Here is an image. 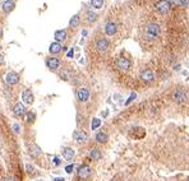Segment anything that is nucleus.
Wrapping results in <instances>:
<instances>
[{
  "label": "nucleus",
  "mask_w": 189,
  "mask_h": 181,
  "mask_svg": "<svg viewBox=\"0 0 189 181\" xmlns=\"http://www.w3.org/2000/svg\"><path fill=\"white\" fill-rule=\"evenodd\" d=\"M160 34V26L156 23H151L146 28V38L147 40H156Z\"/></svg>",
  "instance_id": "obj_1"
},
{
  "label": "nucleus",
  "mask_w": 189,
  "mask_h": 181,
  "mask_svg": "<svg viewBox=\"0 0 189 181\" xmlns=\"http://www.w3.org/2000/svg\"><path fill=\"white\" fill-rule=\"evenodd\" d=\"M91 173H92V170L90 166H87V165H82V166H79V168L77 171V175L79 179H82V180H86V179H88L91 176Z\"/></svg>",
  "instance_id": "obj_2"
},
{
  "label": "nucleus",
  "mask_w": 189,
  "mask_h": 181,
  "mask_svg": "<svg viewBox=\"0 0 189 181\" xmlns=\"http://www.w3.org/2000/svg\"><path fill=\"white\" fill-rule=\"evenodd\" d=\"M156 9L158 13L161 14H166L169 10H170V3L168 2V0H160V2L156 3Z\"/></svg>",
  "instance_id": "obj_3"
},
{
  "label": "nucleus",
  "mask_w": 189,
  "mask_h": 181,
  "mask_svg": "<svg viewBox=\"0 0 189 181\" xmlns=\"http://www.w3.org/2000/svg\"><path fill=\"white\" fill-rule=\"evenodd\" d=\"M77 98L81 102H87L90 100V91L87 88H79L77 91Z\"/></svg>",
  "instance_id": "obj_4"
},
{
  "label": "nucleus",
  "mask_w": 189,
  "mask_h": 181,
  "mask_svg": "<svg viewBox=\"0 0 189 181\" xmlns=\"http://www.w3.org/2000/svg\"><path fill=\"white\" fill-rule=\"evenodd\" d=\"M5 82L8 83L9 85L17 84L19 82V75L17 73H14V71H10V73H8L5 75Z\"/></svg>",
  "instance_id": "obj_5"
},
{
  "label": "nucleus",
  "mask_w": 189,
  "mask_h": 181,
  "mask_svg": "<svg viewBox=\"0 0 189 181\" xmlns=\"http://www.w3.org/2000/svg\"><path fill=\"white\" fill-rule=\"evenodd\" d=\"M73 139L78 143H84L87 139H88V135H87L84 132H82V130H76V132L73 133Z\"/></svg>",
  "instance_id": "obj_6"
},
{
  "label": "nucleus",
  "mask_w": 189,
  "mask_h": 181,
  "mask_svg": "<svg viewBox=\"0 0 189 181\" xmlns=\"http://www.w3.org/2000/svg\"><path fill=\"white\" fill-rule=\"evenodd\" d=\"M109 46H110V42H109L106 38H100V40L96 42V47H97L98 51H101V52L107 51Z\"/></svg>",
  "instance_id": "obj_7"
},
{
  "label": "nucleus",
  "mask_w": 189,
  "mask_h": 181,
  "mask_svg": "<svg viewBox=\"0 0 189 181\" xmlns=\"http://www.w3.org/2000/svg\"><path fill=\"white\" fill-rule=\"evenodd\" d=\"M13 114L16 115V116H23V115H26V107L23 103H16L13 107Z\"/></svg>",
  "instance_id": "obj_8"
},
{
  "label": "nucleus",
  "mask_w": 189,
  "mask_h": 181,
  "mask_svg": "<svg viewBox=\"0 0 189 181\" xmlns=\"http://www.w3.org/2000/svg\"><path fill=\"white\" fill-rule=\"evenodd\" d=\"M154 73H152V70H150V69H144L142 73H141V79L143 82H147V83H150V82H152L154 81Z\"/></svg>",
  "instance_id": "obj_9"
},
{
  "label": "nucleus",
  "mask_w": 189,
  "mask_h": 181,
  "mask_svg": "<svg viewBox=\"0 0 189 181\" xmlns=\"http://www.w3.org/2000/svg\"><path fill=\"white\" fill-rule=\"evenodd\" d=\"M172 98H174V101H175V102H183V101L187 98V96H185V92L183 91V89H176L175 92L172 93Z\"/></svg>",
  "instance_id": "obj_10"
},
{
  "label": "nucleus",
  "mask_w": 189,
  "mask_h": 181,
  "mask_svg": "<svg viewBox=\"0 0 189 181\" xmlns=\"http://www.w3.org/2000/svg\"><path fill=\"white\" fill-rule=\"evenodd\" d=\"M22 100H23V102L27 103V105H32L33 103V95L30 89H26L22 93Z\"/></svg>",
  "instance_id": "obj_11"
},
{
  "label": "nucleus",
  "mask_w": 189,
  "mask_h": 181,
  "mask_svg": "<svg viewBox=\"0 0 189 181\" xmlns=\"http://www.w3.org/2000/svg\"><path fill=\"white\" fill-rule=\"evenodd\" d=\"M116 65H118V68L121 69V70H128L130 68V61L125 57H120V59L116 61Z\"/></svg>",
  "instance_id": "obj_12"
},
{
  "label": "nucleus",
  "mask_w": 189,
  "mask_h": 181,
  "mask_svg": "<svg viewBox=\"0 0 189 181\" xmlns=\"http://www.w3.org/2000/svg\"><path fill=\"white\" fill-rule=\"evenodd\" d=\"M61 154H63L64 160L72 161V160H73V157H74V154H76V152H74V149H72V148H64Z\"/></svg>",
  "instance_id": "obj_13"
},
{
  "label": "nucleus",
  "mask_w": 189,
  "mask_h": 181,
  "mask_svg": "<svg viewBox=\"0 0 189 181\" xmlns=\"http://www.w3.org/2000/svg\"><path fill=\"white\" fill-rule=\"evenodd\" d=\"M46 65L51 69V70H55L60 67V61L56 59V57H50V59L46 60Z\"/></svg>",
  "instance_id": "obj_14"
},
{
  "label": "nucleus",
  "mask_w": 189,
  "mask_h": 181,
  "mask_svg": "<svg viewBox=\"0 0 189 181\" xmlns=\"http://www.w3.org/2000/svg\"><path fill=\"white\" fill-rule=\"evenodd\" d=\"M14 2L13 0H5V2L3 3V5H2V9H3V12L4 13H10L13 9H14Z\"/></svg>",
  "instance_id": "obj_15"
},
{
  "label": "nucleus",
  "mask_w": 189,
  "mask_h": 181,
  "mask_svg": "<svg viewBox=\"0 0 189 181\" xmlns=\"http://www.w3.org/2000/svg\"><path fill=\"white\" fill-rule=\"evenodd\" d=\"M116 31H118V26H116L115 23H113V22H110V23H107V24L105 26V32H106V34H109V36L115 34Z\"/></svg>",
  "instance_id": "obj_16"
},
{
  "label": "nucleus",
  "mask_w": 189,
  "mask_h": 181,
  "mask_svg": "<svg viewBox=\"0 0 189 181\" xmlns=\"http://www.w3.org/2000/svg\"><path fill=\"white\" fill-rule=\"evenodd\" d=\"M54 37L56 40V42H63L67 40V31L65 30H59L54 33Z\"/></svg>",
  "instance_id": "obj_17"
},
{
  "label": "nucleus",
  "mask_w": 189,
  "mask_h": 181,
  "mask_svg": "<svg viewBox=\"0 0 189 181\" xmlns=\"http://www.w3.org/2000/svg\"><path fill=\"white\" fill-rule=\"evenodd\" d=\"M63 50V47H61V45H60V42H53L51 45H50V47H49V51L51 52V54H59L60 51Z\"/></svg>",
  "instance_id": "obj_18"
},
{
  "label": "nucleus",
  "mask_w": 189,
  "mask_h": 181,
  "mask_svg": "<svg viewBox=\"0 0 189 181\" xmlns=\"http://www.w3.org/2000/svg\"><path fill=\"white\" fill-rule=\"evenodd\" d=\"M94 138H96V142L97 143H106L107 142V134L104 133V132H98Z\"/></svg>",
  "instance_id": "obj_19"
},
{
  "label": "nucleus",
  "mask_w": 189,
  "mask_h": 181,
  "mask_svg": "<svg viewBox=\"0 0 189 181\" xmlns=\"http://www.w3.org/2000/svg\"><path fill=\"white\" fill-rule=\"evenodd\" d=\"M90 157L92 158L93 161H97V160H100V158L102 157V154H101V152H100L97 148H93V149H91V152H90Z\"/></svg>",
  "instance_id": "obj_20"
},
{
  "label": "nucleus",
  "mask_w": 189,
  "mask_h": 181,
  "mask_svg": "<svg viewBox=\"0 0 189 181\" xmlns=\"http://www.w3.org/2000/svg\"><path fill=\"white\" fill-rule=\"evenodd\" d=\"M100 126H101V119L93 118V119H92V124H91V129H92V130H97Z\"/></svg>",
  "instance_id": "obj_21"
},
{
  "label": "nucleus",
  "mask_w": 189,
  "mask_h": 181,
  "mask_svg": "<svg viewBox=\"0 0 189 181\" xmlns=\"http://www.w3.org/2000/svg\"><path fill=\"white\" fill-rule=\"evenodd\" d=\"M91 4L94 9H100L104 5V0H91Z\"/></svg>",
  "instance_id": "obj_22"
},
{
  "label": "nucleus",
  "mask_w": 189,
  "mask_h": 181,
  "mask_svg": "<svg viewBox=\"0 0 189 181\" xmlns=\"http://www.w3.org/2000/svg\"><path fill=\"white\" fill-rule=\"evenodd\" d=\"M86 19L88 20L90 23H93V22L97 19V16H96V14H94L93 12H87V17H86Z\"/></svg>",
  "instance_id": "obj_23"
},
{
  "label": "nucleus",
  "mask_w": 189,
  "mask_h": 181,
  "mask_svg": "<svg viewBox=\"0 0 189 181\" xmlns=\"http://www.w3.org/2000/svg\"><path fill=\"white\" fill-rule=\"evenodd\" d=\"M35 119H36V114L35 112H27L26 114V121L27 122H30V124H31V122H33L35 121Z\"/></svg>",
  "instance_id": "obj_24"
},
{
  "label": "nucleus",
  "mask_w": 189,
  "mask_h": 181,
  "mask_svg": "<svg viewBox=\"0 0 189 181\" xmlns=\"http://www.w3.org/2000/svg\"><path fill=\"white\" fill-rule=\"evenodd\" d=\"M79 24V17L78 16H74V17H72V19H70V22H69V26L70 27H77Z\"/></svg>",
  "instance_id": "obj_25"
},
{
  "label": "nucleus",
  "mask_w": 189,
  "mask_h": 181,
  "mask_svg": "<svg viewBox=\"0 0 189 181\" xmlns=\"http://www.w3.org/2000/svg\"><path fill=\"white\" fill-rule=\"evenodd\" d=\"M60 77L64 79V81H68V79H69V73H68L67 70H63L61 73H60Z\"/></svg>",
  "instance_id": "obj_26"
},
{
  "label": "nucleus",
  "mask_w": 189,
  "mask_h": 181,
  "mask_svg": "<svg viewBox=\"0 0 189 181\" xmlns=\"http://www.w3.org/2000/svg\"><path fill=\"white\" fill-rule=\"evenodd\" d=\"M73 170H74V165H68L67 167H65V172L67 173H72Z\"/></svg>",
  "instance_id": "obj_27"
},
{
  "label": "nucleus",
  "mask_w": 189,
  "mask_h": 181,
  "mask_svg": "<svg viewBox=\"0 0 189 181\" xmlns=\"http://www.w3.org/2000/svg\"><path fill=\"white\" fill-rule=\"evenodd\" d=\"M135 97H137V95H135V93H132V95H130V97H129V98L125 101V105H129V103L132 102V101H133Z\"/></svg>",
  "instance_id": "obj_28"
},
{
  "label": "nucleus",
  "mask_w": 189,
  "mask_h": 181,
  "mask_svg": "<svg viewBox=\"0 0 189 181\" xmlns=\"http://www.w3.org/2000/svg\"><path fill=\"white\" fill-rule=\"evenodd\" d=\"M53 163L55 165V166H59L60 163H61V160L59 157H54V160H53Z\"/></svg>",
  "instance_id": "obj_29"
},
{
  "label": "nucleus",
  "mask_w": 189,
  "mask_h": 181,
  "mask_svg": "<svg viewBox=\"0 0 189 181\" xmlns=\"http://www.w3.org/2000/svg\"><path fill=\"white\" fill-rule=\"evenodd\" d=\"M26 170H27L28 173H32L35 168H33V166H31V165H26Z\"/></svg>",
  "instance_id": "obj_30"
},
{
  "label": "nucleus",
  "mask_w": 189,
  "mask_h": 181,
  "mask_svg": "<svg viewBox=\"0 0 189 181\" xmlns=\"http://www.w3.org/2000/svg\"><path fill=\"white\" fill-rule=\"evenodd\" d=\"M4 181H17V179L13 177V176H6V177L4 179Z\"/></svg>",
  "instance_id": "obj_31"
},
{
  "label": "nucleus",
  "mask_w": 189,
  "mask_h": 181,
  "mask_svg": "<svg viewBox=\"0 0 189 181\" xmlns=\"http://www.w3.org/2000/svg\"><path fill=\"white\" fill-rule=\"evenodd\" d=\"M13 130L18 134V133H19V125H18V124H14V125H13Z\"/></svg>",
  "instance_id": "obj_32"
},
{
  "label": "nucleus",
  "mask_w": 189,
  "mask_h": 181,
  "mask_svg": "<svg viewBox=\"0 0 189 181\" xmlns=\"http://www.w3.org/2000/svg\"><path fill=\"white\" fill-rule=\"evenodd\" d=\"M179 3L183 4V5H188L189 4V0H179Z\"/></svg>",
  "instance_id": "obj_33"
},
{
  "label": "nucleus",
  "mask_w": 189,
  "mask_h": 181,
  "mask_svg": "<svg viewBox=\"0 0 189 181\" xmlns=\"http://www.w3.org/2000/svg\"><path fill=\"white\" fill-rule=\"evenodd\" d=\"M73 55H74V51H73V50H70V51H68V54H67L68 57H73Z\"/></svg>",
  "instance_id": "obj_34"
},
{
  "label": "nucleus",
  "mask_w": 189,
  "mask_h": 181,
  "mask_svg": "<svg viewBox=\"0 0 189 181\" xmlns=\"http://www.w3.org/2000/svg\"><path fill=\"white\" fill-rule=\"evenodd\" d=\"M54 181H65V179L64 177H55Z\"/></svg>",
  "instance_id": "obj_35"
},
{
  "label": "nucleus",
  "mask_w": 189,
  "mask_h": 181,
  "mask_svg": "<svg viewBox=\"0 0 189 181\" xmlns=\"http://www.w3.org/2000/svg\"><path fill=\"white\" fill-rule=\"evenodd\" d=\"M3 61H4V59H3V55H0V64H3Z\"/></svg>",
  "instance_id": "obj_36"
},
{
  "label": "nucleus",
  "mask_w": 189,
  "mask_h": 181,
  "mask_svg": "<svg viewBox=\"0 0 189 181\" xmlns=\"http://www.w3.org/2000/svg\"><path fill=\"white\" fill-rule=\"evenodd\" d=\"M185 181H189V179H188V180H185Z\"/></svg>",
  "instance_id": "obj_37"
},
{
  "label": "nucleus",
  "mask_w": 189,
  "mask_h": 181,
  "mask_svg": "<svg viewBox=\"0 0 189 181\" xmlns=\"http://www.w3.org/2000/svg\"><path fill=\"white\" fill-rule=\"evenodd\" d=\"M0 36H2V33H0Z\"/></svg>",
  "instance_id": "obj_38"
}]
</instances>
